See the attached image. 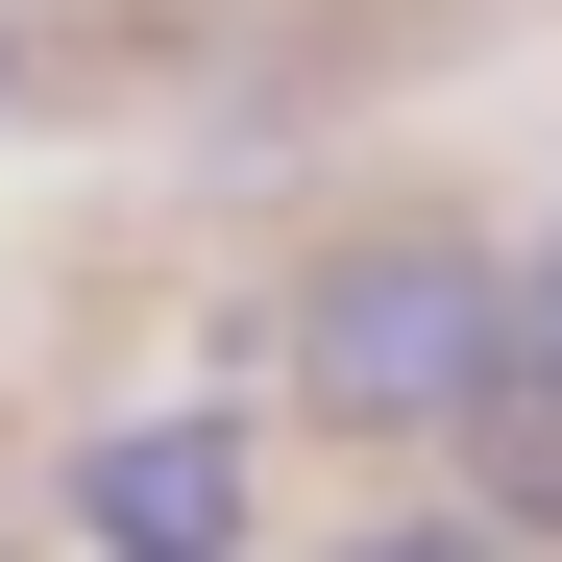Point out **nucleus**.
<instances>
[{
	"label": "nucleus",
	"mask_w": 562,
	"mask_h": 562,
	"mask_svg": "<svg viewBox=\"0 0 562 562\" xmlns=\"http://www.w3.org/2000/svg\"><path fill=\"white\" fill-rule=\"evenodd\" d=\"M318 562H514V538H490V514H440V490H392V514H342Z\"/></svg>",
	"instance_id": "obj_4"
},
{
	"label": "nucleus",
	"mask_w": 562,
	"mask_h": 562,
	"mask_svg": "<svg viewBox=\"0 0 562 562\" xmlns=\"http://www.w3.org/2000/svg\"><path fill=\"white\" fill-rule=\"evenodd\" d=\"M0 99H25V49H0Z\"/></svg>",
	"instance_id": "obj_6"
},
{
	"label": "nucleus",
	"mask_w": 562,
	"mask_h": 562,
	"mask_svg": "<svg viewBox=\"0 0 562 562\" xmlns=\"http://www.w3.org/2000/svg\"><path fill=\"white\" fill-rule=\"evenodd\" d=\"M538 318H514V245L490 221H342L318 269H294V318H269V367H294V416L318 440H464V416H490V367H514Z\"/></svg>",
	"instance_id": "obj_1"
},
{
	"label": "nucleus",
	"mask_w": 562,
	"mask_h": 562,
	"mask_svg": "<svg viewBox=\"0 0 562 562\" xmlns=\"http://www.w3.org/2000/svg\"><path fill=\"white\" fill-rule=\"evenodd\" d=\"M0 562H25V538H0Z\"/></svg>",
	"instance_id": "obj_7"
},
{
	"label": "nucleus",
	"mask_w": 562,
	"mask_h": 562,
	"mask_svg": "<svg viewBox=\"0 0 562 562\" xmlns=\"http://www.w3.org/2000/svg\"><path fill=\"white\" fill-rule=\"evenodd\" d=\"M514 318H538V342H562V221H538V245H514Z\"/></svg>",
	"instance_id": "obj_5"
},
{
	"label": "nucleus",
	"mask_w": 562,
	"mask_h": 562,
	"mask_svg": "<svg viewBox=\"0 0 562 562\" xmlns=\"http://www.w3.org/2000/svg\"><path fill=\"white\" fill-rule=\"evenodd\" d=\"M440 514H490L514 562H562V342H514V367H490V416L440 440Z\"/></svg>",
	"instance_id": "obj_3"
},
{
	"label": "nucleus",
	"mask_w": 562,
	"mask_h": 562,
	"mask_svg": "<svg viewBox=\"0 0 562 562\" xmlns=\"http://www.w3.org/2000/svg\"><path fill=\"white\" fill-rule=\"evenodd\" d=\"M245 416H196V392H171V416H99V440H74V538H99V562H245Z\"/></svg>",
	"instance_id": "obj_2"
}]
</instances>
